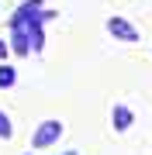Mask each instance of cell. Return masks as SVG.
Segmentation results:
<instances>
[{"label": "cell", "mask_w": 152, "mask_h": 155, "mask_svg": "<svg viewBox=\"0 0 152 155\" xmlns=\"http://www.w3.org/2000/svg\"><path fill=\"white\" fill-rule=\"evenodd\" d=\"M59 134H62V124L59 121H42L38 131H35V138H31V145H35V148H49L52 141H59Z\"/></svg>", "instance_id": "6da1fadb"}, {"label": "cell", "mask_w": 152, "mask_h": 155, "mask_svg": "<svg viewBox=\"0 0 152 155\" xmlns=\"http://www.w3.org/2000/svg\"><path fill=\"white\" fill-rule=\"evenodd\" d=\"M107 31H111L114 38H121V41H138L135 24H128L124 17H111V21H107Z\"/></svg>", "instance_id": "7a4b0ae2"}, {"label": "cell", "mask_w": 152, "mask_h": 155, "mask_svg": "<svg viewBox=\"0 0 152 155\" xmlns=\"http://www.w3.org/2000/svg\"><path fill=\"white\" fill-rule=\"evenodd\" d=\"M131 121H135V114H131L124 104H118V107H114V131H128V127H131Z\"/></svg>", "instance_id": "3957f363"}, {"label": "cell", "mask_w": 152, "mask_h": 155, "mask_svg": "<svg viewBox=\"0 0 152 155\" xmlns=\"http://www.w3.org/2000/svg\"><path fill=\"white\" fill-rule=\"evenodd\" d=\"M14 52L17 55H28L31 52V41H28V35H24L21 28H14Z\"/></svg>", "instance_id": "277c9868"}, {"label": "cell", "mask_w": 152, "mask_h": 155, "mask_svg": "<svg viewBox=\"0 0 152 155\" xmlns=\"http://www.w3.org/2000/svg\"><path fill=\"white\" fill-rule=\"evenodd\" d=\"M14 79H17V72H14L11 66H0V90H11Z\"/></svg>", "instance_id": "5b68a950"}, {"label": "cell", "mask_w": 152, "mask_h": 155, "mask_svg": "<svg viewBox=\"0 0 152 155\" xmlns=\"http://www.w3.org/2000/svg\"><path fill=\"white\" fill-rule=\"evenodd\" d=\"M14 134V127H11V121H7V114L0 110V138H11Z\"/></svg>", "instance_id": "8992f818"}, {"label": "cell", "mask_w": 152, "mask_h": 155, "mask_svg": "<svg viewBox=\"0 0 152 155\" xmlns=\"http://www.w3.org/2000/svg\"><path fill=\"white\" fill-rule=\"evenodd\" d=\"M0 59H7V45H4V38H0Z\"/></svg>", "instance_id": "52a82bcc"}, {"label": "cell", "mask_w": 152, "mask_h": 155, "mask_svg": "<svg viewBox=\"0 0 152 155\" xmlns=\"http://www.w3.org/2000/svg\"><path fill=\"white\" fill-rule=\"evenodd\" d=\"M66 155H76V152H66Z\"/></svg>", "instance_id": "ba28073f"}]
</instances>
